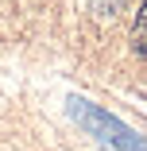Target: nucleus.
I'll return each instance as SVG.
<instances>
[{"mask_svg": "<svg viewBox=\"0 0 147 151\" xmlns=\"http://www.w3.org/2000/svg\"><path fill=\"white\" fill-rule=\"evenodd\" d=\"M132 47H136L139 58H147V0H143V8H139L136 23H132Z\"/></svg>", "mask_w": 147, "mask_h": 151, "instance_id": "nucleus-1", "label": "nucleus"}]
</instances>
